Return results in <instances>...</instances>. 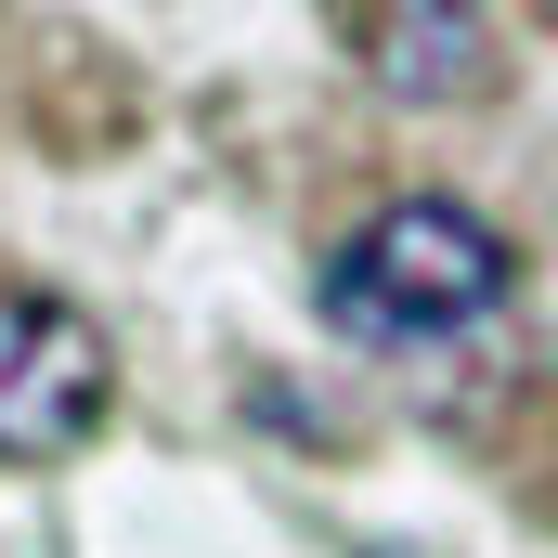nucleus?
<instances>
[{
    "label": "nucleus",
    "instance_id": "f257e3e1",
    "mask_svg": "<svg viewBox=\"0 0 558 558\" xmlns=\"http://www.w3.org/2000/svg\"><path fill=\"white\" fill-rule=\"evenodd\" d=\"M507 299V234L454 195H390L364 234L325 247V325L351 338H441Z\"/></svg>",
    "mask_w": 558,
    "mask_h": 558
},
{
    "label": "nucleus",
    "instance_id": "f03ea898",
    "mask_svg": "<svg viewBox=\"0 0 558 558\" xmlns=\"http://www.w3.org/2000/svg\"><path fill=\"white\" fill-rule=\"evenodd\" d=\"M118 403V364H105V325L52 286H0V454L13 468H52L78 454Z\"/></svg>",
    "mask_w": 558,
    "mask_h": 558
},
{
    "label": "nucleus",
    "instance_id": "7ed1b4c3",
    "mask_svg": "<svg viewBox=\"0 0 558 558\" xmlns=\"http://www.w3.org/2000/svg\"><path fill=\"white\" fill-rule=\"evenodd\" d=\"M338 39L364 52V78L390 105H481L494 92V26L454 13V0H351Z\"/></svg>",
    "mask_w": 558,
    "mask_h": 558
},
{
    "label": "nucleus",
    "instance_id": "20e7f679",
    "mask_svg": "<svg viewBox=\"0 0 558 558\" xmlns=\"http://www.w3.org/2000/svg\"><path fill=\"white\" fill-rule=\"evenodd\" d=\"M377 558H416V546H377Z\"/></svg>",
    "mask_w": 558,
    "mask_h": 558
}]
</instances>
